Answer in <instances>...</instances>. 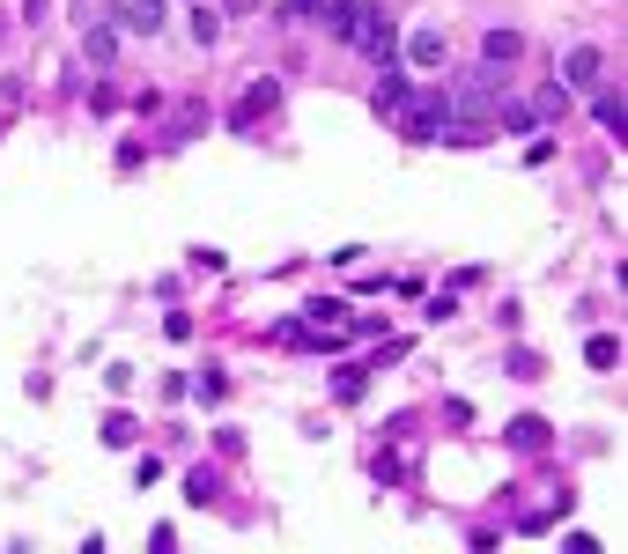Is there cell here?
I'll list each match as a JSON object with an SVG mask.
<instances>
[{
	"instance_id": "1",
	"label": "cell",
	"mask_w": 628,
	"mask_h": 554,
	"mask_svg": "<svg viewBox=\"0 0 628 554\" xmlns=\"http://www.w3.org/2000/svg\"><path fill=\"white\" fill-rule=\"evenodd\" d=\"M451 119V97H444V82H414L407 89V104L392 111V126H399V141H436V126Z\"/></svg>"
},
{
	"instance_id": "2",
	"label": "cell",
	"mask_w": 628,
	"mask_h": 554,
	"mask_svg": "<svg viewBox=\"0 0 628 554\" xmlns=\"http://www.w3.org/2000/svg\"><path fill=\"white\" fill-rule=\"evenodd\" d=\"M355 52H370L377 67L399 52V30H392V15H385V0H363L355 8Z\"/></svg>"
},
{
	"instance_id": "3",
	"label": "cell",
	"mask_w": 628,
	"mask_h": 554,
	"mask_svg": "<svg viewBox=\"0 0 628 554\" xmlns=\"http://www.w3.org/2000/svg\"><path fill=\"white\" fill-rule=\"evenodd\" d=\"M111 23L133 30V37H156V30L170 23V0H119V8H111Z\"/></svg>"
},
{
	"instance_id": "4",
	"label": "cell",
	"mask_w": 628,
	"mask_h": 554,
	"mask_svg": "<svg viewBox=\"0 0 628 554\" xmlns=\"http://www.w3.org/2000/svg\"><path fill=\"white\" fill-rule=\"evenodd\" d=\"M599 74H606V52L599 45H569L562 52V89H599Z\"/></svg>"
},
{
	"instance_id": "5",
	"label": "cell",
	"mask_w": 628,
	"mask_h": 554,
	"mask_svg": "<svg viewBox=\"0 0 628 554\" xmlns=\"http://www.w3.org/2000/svg\"><path fill=\"white\" fill-rule=\"evenodd\" d=\"M274 104H281V82L266 74V82H252V89H244V97L230 104V126H237V133H244V126H259V119H266Z\"/></svg>"
},
{
	"instance_id": "6",
	"label": "cell",
	"mask_w": 628,
	"mask_h": 554,
	"mask_svg": "<svg viewBox=\"0 0 628 554\" xmlns=\"http://www.w3.org/2000/svg\"><path fill=\"white\" fill-rule=\"evenodd\" d=\"M355 8H363V0H318L311 23H326L333 45H355Z\"/></svg>"
},
{
	"instance_id": "7",
	"label": "cell",
	"mask_w": 628,
	"mask_h": 554,
	"mask_svg": "<svg viewBox=\"0 0 628 554\" xmlns=\"http://www.w3.org/2000/svg\"><path fill=\"white\" fill-rule=\"evenodd\" d=\"M407 89H414V82H407V74H399V67L385 60V74H377V97H370V104H377V119H392V111L407 104Z\"/></svg>"
},
{
	"instance_id": "8",
	"label": "cell",
	"mask_w": 628,
	"mask_h": 554,
	"mask_svg": "<svg viewBox=\"0 0 628 554\" xmlns=\"http://www.w3.org/2000/svg\"><path fill=\"white\" fill-rule=\"evenodd\" d=\"M444 52H451V45H444V30H429V23L407 37V60H414V67H444Z\"/></svg>"
},
{
	"instance_id": "9",
	"label": "cell",
	"mask_w": 628,
	"mask_h": 554,
	"mask_svg": "<svg viewBox=\"0 0 628 554\" xmlns=\"http://www.w3.org/2000/svg\"><path fill=\"white\" fill-rule=\"evenodd\" d=\"M518 52H525V37H518V30H488V37H481V60H488V67H510Z\"/></svg>"
},
{
	"instance_id": "10",
	"label": "cell",
	"mask_w": 628,
	"mask_h": 554,
	"mask_svg": "<svg viewBox=\"0 0 628 554\" xmlns=\"http://www.w3.org/2000/svg\"><path fill=\"white\" fill-rule=\"evenodd\" d=\"M215 495H222V473H215V466H193V473H185V503H193V510H207Z\"/></svg>"
},
{
	"instance_id": "11",
	"label": "cell",
	"mask_w": 628,
	"mask_h": 554,
	"mask_svg": "<svg viewBox=\"0 0 628 554\" xmlns=\"http://www.w3.org/2000/svg\"><path fill=\"white\" fill-rule=\"evenodd\" d=\"M503 436H510V451H547V422H540V414H518Z\"/></svg>"
},
{
	"instance_id": "12",
	"label": "cell",
	"mask_w": 628,
	"mask_h": 554,
	"mask_svg": "<svg viewBox=\"0 0 628 554\" xmlns=\"http://www.w3.org/2000/svg\"><path fill=\"white\" fill-rule=\"evenodd\" d=\"M82 52H89L97 67H111V52H119V30H111V23H82Z\"/></svg>"
},
{
	"instance_id": "13",
	"label": "cell",
	"mask_w": 628,
	"mask_h": 554,
	"mask_svg": "<svg viewBox=\"0 0 628 554\" xmlns=\"http://www.w3.org/2000/svg\"><path fill=\"white\" fill-rule=\"evenodd\" d=\"M363 392H370V370H363V362H340V370H333V399H348V407H355Z\"/></svg>"
},
{
	"instance_id": "14",
	"label": "cell",
	"mask_w": 628,
	"mask_h": 554,
	"mask_svg": "<svg viewBox=\"0 0 628 554\" xmlns=\"http://www.w3.org/2000/svg\"><path fill=\"white\" fill-rule=\"evenodd\" d=\"M584 362H592V370H614L621 362V333H592L584 340Z\"/></svg>"
},
{
	"instance_id": "15",
	"label": "cell",
	"mask_w": 628,
	"mask_h": 554,
	"mask_svg": "<svg viewBox=\"0 0 628 554\" xmlns=\"http://www.w3.org/2000/svg\"><path fill=\"white\" fill-rule=\"evenodd\" d=\"M599 126L606 133H628V97H621V89H599Z\"/></svg>"
},
{
	"instance_id": "16",
	"label": "cell",
	"mask_w": 628,
	"mask_h": 554,
	"mask_svg": "<svg viewBox=\"0 0 628 554\" xmlns=\"http://www.w3.org/2000/svg\"><path fill=\"white\" fill-rule=\"evenodd\" d=\"M303 318H311L318 333H333V326H348V303H340V296H318V303H311Z\"/></svg>"
},
{
	"instance_id": "17",
	"label": "cell",
	"mask_w": 628,
	"mask_h": 554,
	"mask_svg": "<svg viewBox=\"0 0 628 554\" xmlns=\"http://www.w3.org/2000/svg\"><path fill=\"white\" fill-rule=\"evenodd\" d=\"M133 436H141L133 414H104V444H111V451H133Z\"/></svg>"
},
{
	"instance_id": "18",
	"label": "cell",
	"mask_w": 628,
	"mask_h": 554,
	"mask_svg": "<svg viewBox=\"0 0 628 554\" xmlns=\"http://www.w3.org/2000/svg\"><path fill=\"white\" fill-rule=\"evenodd\" d=\"M185 392H193V399H200V407H215V399H222V392H230V377H222V370H200V385H185Z\"/></svg>"
},
{
	"instance_id": "19",
	"label": "cell",
	"mask_w": 628,
	"mask_h": 554,
	"mask_svg": "<svg viewBox=\"0 0 628 554\" xmlns=\"http://www.w3.org/2000/svg\"><path fill=\"white\" fill-rule=\"evenodd\" d=\"M532 111H540V119H562V111H569V89H562V82L540 89V97H532Z\"/></svg>"
},
{
	"instance_id": "20",
	"label": "cell",
	"mask_w": 628,
	"mask_h": 554,
	"mask_svg": "<svg viewBox=\"0 0 628 554\" xmlns=\"http://www.w3.org/2000/svg\"><path fill=\"white\" fill-rule=\"evenodd\" d=\"M133 481H141V488H156V481H163V458H156V451H148V458H133Z\"/></svg>"
},
{
	"instance_id": "21",
	"label": "cell",
	"mask_w": 628,
	"mask_h": 554,
	"mask_svg": "<svg viewBox=\"0 0 628 554\" xmlns=\"http://www.w3.org/2000/svg\"><path fill=\"white\" fill-rule=\"evenodd\" d=\"M215 30H222L215 8H193V37H200V45H215Z\"/></svg>"
},
{
	"instance_id": "22",
	"label": "cell",
	"mask_w": 628,
	"mask_h": 554,
	"mask_svg": "<svg viewBox=\"0 0 628 554\" xmlns=\"http://www.w3.org/2000/svg\"><path fill=\"white\" fill-rule=\"evenodd\" d=\"M311 8L318 0H281V23H311Z\"/></svg>"
}]
</instances>
